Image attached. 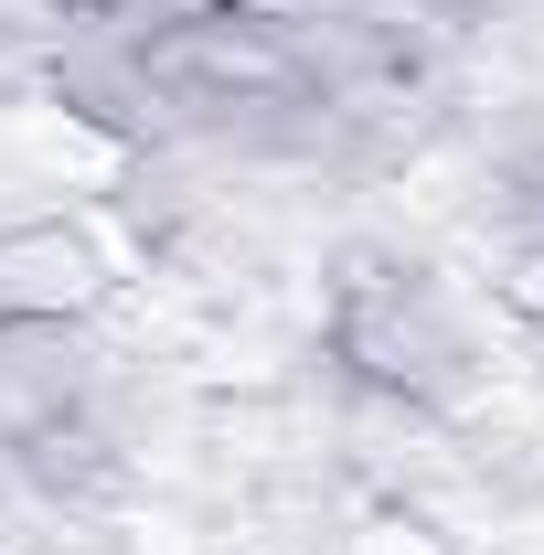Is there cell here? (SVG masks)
Here are the masks:
<instances>
[{
    "label": "cell",
    "instance_id": "obj_1",
    "mask_svg": "<svg viewBox=\"0 0 544 555\" xmlns=\"http://www.w3.org/2000/svg\"><path fill=\"white\" fill-rule=\"evenodd\" d=\"M332 352L363 385H385V396H449V374H459V343H449L438 299L416 288V268H352L341 278Z\"/></svg>",
    "mask_w": 544,
    "mask_h": 555
},
{
    "label": "cell",
    "instance_id": "obj_3",
    "mask_svg": "<svg viewBox=\"0 0 544 555\" xmlns=\"http://www.w3.org/2000/svg\"><path fill=\"white\" fill-rule=\"evenodd\" d=\"M523 214H534V224H544V160H534V171H523Z\"/></svg>",
    "mask_w": 544,
    "mask_h": 555
},
{
    "label": "cell",
    "instance_id": "obj_2",
    "mask_svg": "<svg viewBox=\"0 0 544 555\" xmlns=\"http://www.w3.org/2000/svg\"><path fill=\"white\" fill-rule=\"evenodd\" d=\"M75 33H96V43H129V33H171V22H204L224 0H54Z\"/></svg>",
    "mask_w": 544,
    "mask_h": 555
}]
</instances>
